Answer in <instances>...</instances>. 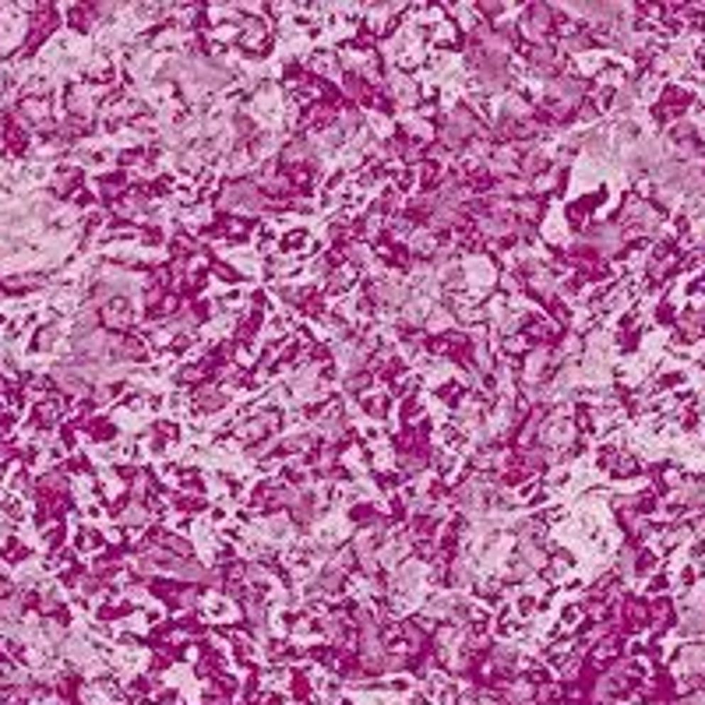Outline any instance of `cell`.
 Returning a JSON list of instances; mask_svg holds the SVG:
<instances>
[{"instance_id":"obj_1","label":"cell","mask_w":705,"mask_h":705,"mask_svg":"<svg viewBox=\"0 0 705 705\" xmlns=\"http://www.w3.org/2000/svg\"><path fill=\"white\" fill-rule=\"evenodd\" d=\"M279 427H283V412H279V409L258 412V416H251V420L240 427V444L254 448L258 441H265V437H275V434H279Z\"/></svg>"},{"instance_id":"obj_2","label":"cell","mask_w":705,"mask_h":705,"mask_svg":"<svg viewBox=\"0 0 705 705\" xmlns=\"http://www.w3.org/2000/svg\"><path fill=\"white\" fill-rule=\"evenodd\" d=\"M219 208H226V212H258L261 208V195H258L254 184L236 180V184H226V191L219 195Z\"/></svg>"},{"instance_id":"obj_3","label":"cell","mask_w":705,"mask_h":705,"mask_svg":"<svg viewBox=\"0 0 705 705\" xmlns=\"http://www.w3.org/2000/svg\"><path fill=\"white\" fill-rule=\"evenodd\" d=\"M522 28H525V35H529L536 46L547 43V39H550V28H554V11L543 7V4H532L529 14L522 18Z\"/></svg>"},{"instance_id":"obj_4","label":"cell","mask_w":705,"mask_h":705,"mask_svg":"<svg viewBox=\"0 0 705 705\" xmlns=\"http://www.w3.org/2000/svg\"><path fill=\"white\" fill-rule=\"evenodd\" d=\"M99 321L109 332H120V328H127L134 321V307L127 303V297H113V300H106L99 307Z\"/></svg>"},{"instance_id":"obj_5","label":"cell","mask_w":705,"mask_h":705,"mask_svg":"<svg viewBox=\"0 0 705 705\" xmlns=\"http://www.w3.org/2000/svg\"><path fill=\"white\" fill-rule=\"evenodd\" d=\"M405 247H409V254H416V258H434V254H437V236H434L430 229H416V233H409Z\"/></svg>"},{"instance_id":"obj_6","label":"cell","mask_w":705,"mask_h":705,"mask_svg":"<svg viewBox=\"0 0 705 705\" xmlns=\"http://www.w3.org/2000/svg\"><path fill=\"white\" fill-rule=\"evenodd\" d=\"M195 405H198L202 412H219V409L226 405V395H222L219 388L204 385V388H198V395H195Z\"/></svg>"},{"instance_id":"obj_7","label":"cell","mask_w":705,"mask_h":705,"mask_svg":"<svg viewBox=\"0 0 705 705\" xmlns=\"http://www.w3.org/2000/svg\"><path fill=\"white\" fill-rule=\"evenodd\" d=\"M120 522L124 525H131V529H138V525H145L148 522V508L141 501H127L124 508H120Z\"/></svg>"},{"instance_id":"obj_8","label":"cell","mask_w":705,"mask_h":705,"mask_svg":"<svg viewBox=\"0 0 705 705\" xmlns=\"http://www.w3.org/2000/svg\"><path fill=\"white\" fill-rule=\"evenodd\" d=\"M371 297L378 303H388V307H395V303L403 300V290L395 286V283H374L371 286Z\"/></svg>"},{"instance_id":"obj_9","label":"cell","mask_w":705,"mask_h":705,"mask_svg":"<svg viewBox=\"0 0 705 705\" xmlns=\"http://www.w3.org/2000/svg\"><path fill=\"white\" fill-rule=\"evenodd\" d=\"M204 378V367H184L180 374H177V385H195V381H202Z\"/></svg>"},{"instance_id":"obj_10","label":"cell","mask_w":705,"mask_h":705,"mask_svg":"<svg viewBox=\"0 0 705 705\" xmlns=\"http://www.w3.org/2000/svg\"><path fill=\"white\" fill-rule=\"evenodd\" d=\"M303 244H307V229H293V233H286V251H300Z\"/></svg>"},{"instance_id":"obj_11","label":"cell","mask_w":705,"mask_h":705,"mask_svg":"<svg viewBox=\"0 0 705 705\" xmlns=\"http://www.w3.org/2000/svg\"><path fill=\"white\" fill-rule=\"evenodd\" d=\"M367 412H371V416H385V412H388V399H385V395H381V399H367Z\"/></svg>"}]
</instances>
